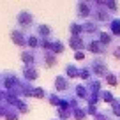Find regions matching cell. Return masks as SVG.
<instances>
[{"instance_id":"obj_24","label":"cell","mask_w":120,"mask_h":120,"mask_svg":"<svg viewBox=\"0 0 120 120\" xmlns=\"http://www.w3.org/2000/svg\"><path fill=\"white\" fill-rule=\"evenodd\" d=\"M79 78L85 79V81H90V79H92V69H90V67L79 69Z\"/></svg>"},{"instance_id":"obj_29","label":"cell","mask_w":120,"mask_h":120,"mask_svg":"<svg viewBox=\"0 0 120 120\" xmlns=\"http://www.w3.org/2000/svg\"><path fill=\"white\" fill-rule=\"evenodd\" d=\"M111 111H113V115L120 116V97H115V101L111 102Z\"/></svg>"},{"instance_id":"obj_13","label":"cell","mask_w":120,"mask_h":120,"mask_svg":"<svg viewBox=\"0 0 120 120\" xmlns=\"http://www.w3.org/2000/svg\"><path fill=\"white\" fill-rule=\"evenodd\" d=\"M26 46H28V49H34L35 51V48H41V39L37 37L35 34H26Z\"/></svg>"},{"instance_id":"obj_34","label":"cell","mask_w":120,"mask_h":120,"mask_svg":"<svg viewBox=\"0 0 120 120\" xmlns=\"http://www.w3.org/2000/svg\"><path fill=\"white\" fill-rule=\"evenodd\" d=\"M0 79H2V74H0ZM0 83H2V81H0Z\"/></svg>"},{"instance_id":"obj_17","label":"cell","mask_w":120,"mask_h":120,"mask_svg":"<svg viewBox=\"0 0 120 120\" xmlns=\"http://www.w3.org/2000/svg\"><path fill=\"white\" fill-rule=\"evenodd\" d=\"M64 49H65L64 42L58 41V39H53V42H51V53L53 55H60V53H64Z\"/></svg>"},{"instance_id":"obj_16","label":"cell","mask_w":120,"mask_h":120,"mask_svg":"<svg viewBox=\"0 0 120 120\" xmlns=\"http://www.w3.org/2000/svg\"><path fill=\"white\" fill-rule=\"evenodd\" d=\"M97 37H99L97 41L101 42V44L104 46V48H108V46L113 42V35L109 34V32H99V35H97Z\"/></svg>"},{"instance_id":"obj_15","label":"cell","mask_w":120,"mask_h":120,"mask_svg":"<svg viewBox=\"0 0 120 120\" xmlns=\"http://www.w3.org/2000/svg\"><path fill=\"white\" fill-rule=\"evenodd\" d=\"M109 34L113 35V37H120V18H113L111 21H109Z\"/></svg>"},{"instance_id":"obj_35","label":"cell","mask_w":120,"mask_h":120,"mask_svg":"<svg viewBox=\"0 0 120 120\" xmlns=\"http://www.w3.org/2000/svg\"><path fill=\"white\" fill-rule=\"evenodd\" d=\"M53 120H58V118H53Z\"/></svg>"},{"instance_id":"obj_5","label":"cell","mask_w":120,"mask_h":120,"mask_svg":"<svg viewBox=\"0 0 120 120\" xmlns=\"http://www.w3.org/2000/svg\"><path fill=\"white\" fill-rule=\"evenodd\" d=\"M56 62H58V58H56V55H53L51 51H42L41 55H39V64H41L42 67H46V69L55 67Z\"/></svg>"},{"instance_id":"obj_30","label":"cell","mask_w":120,"mask_h":120,"mask_svg":"<svg viewBox=\"0 0 120 120\" xmlns=\"http://www.w3.org/2000/svg\"><path fill=\"white\" fill-rule=\"evenodd\" d=\"M104 7L108 9L109 12H116V11H118V4H116V2H113V0H109V2H104Z\"/></svg>"},{"instance_id":"obj_14","label":"cell","mask_w":120,"mask_h":120,"mask_svg":"<svg viewBox=\"0 0 120 120\" xmlns=\"http://www.w3.org/2000/svg\"><path fill=\"white\" fill-rule=\"evenodd\" d=\"M65 76H67L69 79L71 78H79V67L76 64H67L65 65V72H64Z\"/></svg>"},{"instance_id":"obj_6","label":"cell","mask_w":120,"mask_h":120,"mask_svg":"<svg viewBox=\"0 0 120 120\" xmlns=\"http://www.w3.org/2000/svg\"><path fill=\"white\" fill-rule=\"evenodd\" d=\"M26 34L28 32H23V30L19 28H12L11 30V41L14 42L16 46H26Z\"/></svg>"},{"instance_id":"obj_23","label":"cell","mask_w":120,"mask_h":120,"mask_svg":"<svg viewBox=\"0 0 120 120\" xmlns=\"http://www.w3.org/2000/svg\"><path fill=\"white\" fill-rule=\"evenodd\" d=\"M32 97H39V99H48V94H46V90L41 88V86H34V90H32Z\"/></svg>"},{"instance_id":"obj_31","label":"cell","mask_w":120,"mask_h":120,"mask_svg":"<svg viewBox=\"0 0 120 120\" xmlns=\"http://www.w3.org/2000/svg\"><path fill=\"white\" fill-rule=\"evenodd\" d=\"M94 120H113V118H111V116H109L106 111H99L97 115L94 116Z\"/></svg>"},{"instance_id":"obj_8","label":"cell","mask_w":120,"mask_h":120,"mask_svg":"<svg viewBox=\"0 0 120 120\" xmlns=\"http://www.w3.org/2000/svg\"><path fill=\"white\" fill-rule=\"evenodd\" d=\"M69 48L74 49V53L83 51V49L86 48V42H85V39H83V35H71V39H69Z\"/></svg>"},{"instance_id":"obj_32","label":"cell","mask_w":120,"mask_h":120,"mask_svg":"<svg viewBox=\"0 0 120 120\" xmlns=\"http://www.w3.org/2000/svg\"><path fill=\"white\" fill-rule=\"evenodd\" d=\"M111 55L115 56L116 60H120V44H118V46H115V48L111 49Z\"/></svg>"},{"instance_id":"obj_22","label":"cell","mask_w":120,"mask_h":120,"mask_svg":"<svg viewBox=\"0 0 120 120\" xmlns=\"http://www.w3.org/2000/svg\"><path fill=\"white\" fill-rule=\"evenodd\" d=\"M48 102H49L51 106H56V108H60V102H62V97L51 92V94H48Z\"/></svg>"},{"instance_id":"obj_10","label":"cell","mask_w":120,"mask_h":120,"mask_svg":"<svg viewBox=\"0 0 120 120\" xmlns=\"http://www.w3.org/2000/svg\"><path fill=\"white\" fill-rule=\"evenodd\" d=\"M35 35H37L39 39H49V35H51V26L46 25V23H39L37 26H35Z\"/></svg>"},{"instance_id":"obj_11","label":"cell","mask_w":120,"mask_h":120,"mask_svg":"<svg viewBox=\"0 0 120 120\" xmlns=\"http://www.w3.org/2000/svg\"><path fill=\"white\" fill-rule=\"evenodd\" d=\"M99 25L94 21V19H88V21H85L83 23V34H90V35H99Z\"/></svg>"},{"instance_id":"obj_33","label":"cell","mask_w":120,"mask_h":120,"mask_svg":"<svg viewBox=\"0 0 120 120\" xmlns=\"http://www.w3.org/2000/svg\"><path fill=\"white\" fill-rule=\"evenodd\" d=\"M74 60H76V62L85 60V51H76V53H74Z\"/></svg>"},{"instance_id":"obj_21","label":"cell","mask_w":120,"mask_h":120,"mask_svg":"<svg viewBox=\"0 0 120 120\" xmlns=\"http://www.w3.org/2000/svg\"><path fill=\"white\" fill-rule=\"evenodd\" d=\"M72 118H74V120H86V118H88L86 109L85 108H76L74 111H72Z\"/></svg>"},{"instance_id":"obj_3","label":"cell","mask_w":120,"mask_h":120,"mask_svg":"<svg viewBox=\"0 0 120 120\" xmlns=\"http://www.w3.org/2000/svg\"><path fill=\"white\" fill-rule=\"evenodd\" d=\"M19 58H21V62L25 64V67H37V64H39V55L34 49H25V51H21Z\"/></svg>"},{"instance_id":"obj_9","label":"cell","mask_w":120,"mask_h":120,"mask_svg":"<svg viewBox=\"0 0 120 120\" xmlns=\"http://www.w3.org/2000/svg\"><path fill=\"white\" fill-rule=\"evenodd\" d=\"M86 49H88L90 53H94V55H104L106 53V48L97 41V39H90V41L86 42Z\"/></svg>"},{"instance_id":"obj_26","label":"cell","mask_w":120,"mask_h":120,"mask_svg":"<svg viewBox=\"0 0 120 120\" xmlns=\"http://www.w3.org/2000/svg\"><path fill=\"white\" fill-rule=\"evenodd\" d=\"M101 99L104 102H108V104H111V102L115 101V97H113V94L109 92V90H102V92H101Z\"/></svg>"},{"instance_id":"obj_1","label":"cell","mask_w":120,"mask_h":120,"mask_svg":"<svg viewBox=\"0 0 120 120\" xmlns=\"http://www.w3.org/2000/svg\"><path fill=\"white\" fill-rule=\"evenodd\" d=\"M90 69H92V74L99 76V78H106V76L109 74V71H108V64H106V60L102 58V56H94Z\"/></svg>"},{"instance_id":"obj_20","label":"cell","mask_w":120,"mask_h":120,"mask_svg":"<svg viewBox=\"0 0 120 120\" xmlns=\"http://www.w3.org/2000/svg\"><path fill=\"white\" fill-rule=\"evenodd\" d=\"M69 30H71V35H83V23L72 21L71 26H69Z\"/></svg>"},{"instance_id":"obj_2","label":"cell","mask_w":120,"mask_h":120,"mask_svg":"<svg viewBox=\"0 0 120 120\" xmlns=\"http://www.w3.org/2000/svg\"><path fill=\"white\" fill-rule=\"evenodd\" d=\"M16 23H18V28L23 30V32H28L30 26L34 25V14L28 11H21L18 12V16H16Z\"/></svg>"},{"instance_id":"obj_27","label":"cell","mask_w":120,"mask_h":120,"mask_svg":"<svg viewBox=\"0 0 120 120\" xmlns=\"http://www.w3.org/2000/svg\"><path fill=\"white\" fill-rule=\"evenodd\" d=\"M16 111H18V113H28V111H30V106L21 99V101L16 104Z\"/></svg>"},{"instance_id":"obj_25","label":"cell","mask_w":120,"mask_h":120,"mask_svg":"<svg viewBox=\"0 0 120 120\" xmlns=\"http://www.w3.org/2000/svg\"><path fill=\"white\" fill-rule=\"evenodd\" d=\"M106 83H108V85H111V86H116L118 85V79H120V76H116V74H113V72H109L108 76H106Z\"/></svg>"},{"instance_id":"obj_28","label":"cell","mask_w":120,"mask_h":120,"mask_svg":"<svg viewBox=\"0 0 120 120\" xmlns=\"http://www.w3.org/2000/svg\"><path fill=\"white\" fill-rule=\"evenodd\" d=\"M4 120H19V113L16 111V108H11L7 111V115L4 116Z\"/></svg>"},{"instance_id":"obj_18","label":"cell","mask_w":120,"mask_h":120,"mask_svg":"<svg viewBox=\"0 0 120 120\" xmlns=\"http://www.w3.org/2000/svg\"><path fill=\"white\" fill-rule=\"evenodd\" d=\"M74 92H76V95H78L79 99H86V101H88L90 94H88V88H86V85H78V86L74 88Z\"/></svg>"},{"instance_id":"obj_12","label":"cell","mask_w":120,"mask_h":120,"mask_svg":"<svg viewBox=\"0 0 120 120\" xmlns=\"http://www.w3.org/2000/svg\"><path fill=\"white\" fill-rule=\"evenodd\" d=\"M23 78H25V81H35L39 78V69L37 67H25L23 69Z\"/></svg>"},{"instance_id":"obj_19","label":"cell","mask_w":120,"mask_h":120,"mask_svg":"<svg viewBox=\"0 0 120 120\" xmlns=\"http://www.w3.org/2000/svg\"><path fill=\"white\" fill-rule=\"evenodd\" d=\"M72 111L74 109H71V108H58V116L56 118L58 120H69V118H72Z\"/></svg>"},{"instance_id":"obj_7","label":"cell","mask_w":120,"mask_h":120,"mask_svg":"<svg viewBox=\"0 0 120 120\" xmlns=\"http://www.w3.org/2000/svg\"><path fill=\"white\" fill-rule=\"evenodd\" d=\"M55 88H56V92H67V90L71 88V81H69V78L65 74H58L55 78Z\"/></svg>"},{"instance_id":"obj_4","label":"cell","mask_w":120,"mask_h":120,"mask_svg":"<svg viewBox=\"0 0 120 120\" xmlns=\"http://www.w3.org/2000/svg\"><path fill=\"white\" fill-rule=\"evenodd\" d=\"M92 12H94V4H90V2H78L76 4V14H78V18L86 19L92 16Z\"/></svg>"}]
</instances>
